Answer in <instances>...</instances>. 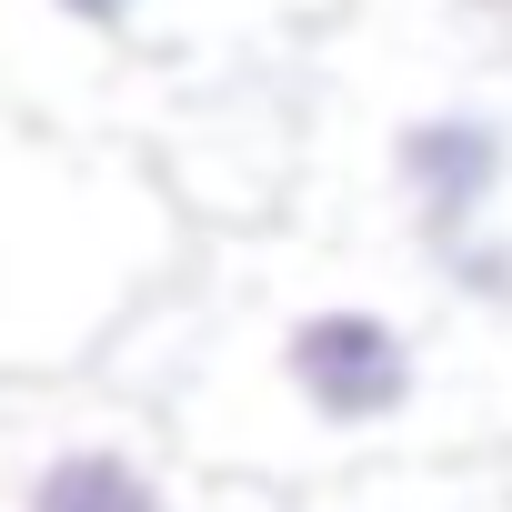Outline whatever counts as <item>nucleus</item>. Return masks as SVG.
<instances>
[{
	"label": "nucleus",
	"instance_id": "20e7f679",
	"mask_svg": "<svg viewBox=\"0 0 512 512\" xmlns=\"http://www.w3.org/2000/svg\"><path fill=\"white\" fill-rule=\"evenodd\" d=\"M51 11H61L71 31H131V21L151 11V0H51Z\"/></svg>",
	"mask_w": 512,
	"mask_h": 512
},
{
	"label": "nucleus",
	"instance_id": "7ed1b4c3",
	"mask_svg": "<svg viewBox=\"0 0 512 512\" xmlns=\"http://www.w3.org/2000/svg\"><path fill=\"white\" fill-rule=\"evenodd\" d=\"M31 512H161V492L121 462V452H61L31 482Z\"/></svg>",
	"mask_w": 512,
	"mask_h": 512
},
{
	"label": "nucleus",
	"instance_id": "f03ea898",
	"mask_svg": "<svg viewBox=\"0 0 512 512\" xmlns=\"http://www.w3.org/2000/svg\"><path fill=\"white\" fill-rule=\"evenodd\" d=\"M282 362H292L302 402L332 412V422H382V412L412 402V342L382 312H312V322H292Z\"/></svg>",
	"mask_w": 512,
	"mask_h": 512
},
{
	"label": "nucleus",
	"instance_id": "f257e3e1",
	"mask_svg": "<svg viewBox=\"0 0 512 512\" xmlns=\"http://www.w3.org/2000/svg\"><path fill=\"white\" fill-rule=\"evenodd\" d=\"M392 181L422 201V221L452 241V231H482V211L502 201V181H512V131L492 121V111H422V121H402V141H392Z\"/></svg>",
	"mask_w": 512,
	"mask_h": 512
}]
</instances>
